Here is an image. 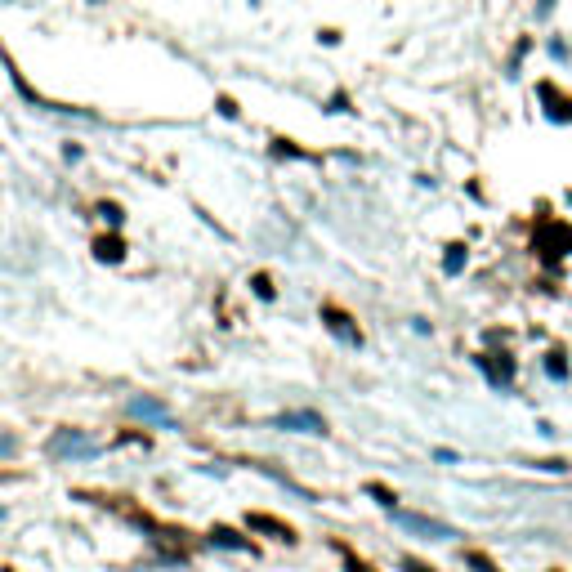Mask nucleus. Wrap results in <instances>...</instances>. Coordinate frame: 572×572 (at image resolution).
<instances>
[{
	"mask_svg": "<svg viewBox=\"0 0 572 572\" xmlns=\"http://www.w3.org/2000/svg\"><path fill=\"white\" fill-rule=\"evenodd\" d=\"M277 425H282V430H304V434H322V420L313 416V411H300V416H282Z\"/></svg>",
	"mask_w": 572,
	"mask_h": 572,
	"instance_id": "obj_2",
	"label": "nucleus"
},
{
	"mask_svg": "<svg viewBox=\"0 0 572 572\" xmlns=\"http://www.w3.org/2000/svg\"><path fill=\"white\" fill-rule=\"evenodd\" d=\"M50 452H90V443H81L77 434H58L50 443Z\"/></svg>",
	"mask_w": 572,
	"mask_h": 572,
	"instance_id": "obj_3",
	"label": "nucleus"
},
{
	"mask_svg": "<svg viewBox=\"0 0 572 572\" xmlns=\"http://www.w3.org/2000/svg\"><path fill=\"white\" fill-rule=\"evenodd\" d=\"M130 411H135V416H148V420H166V411L157 403H130Z\"/></svg>",
	"mask_w": 572,
	"mask_h": 572,
	"instance_id": "obj_4",
	"label": "nucleus"
},
{
	"mask_svg": "<svg viewBox=\"0 0 572 572\" xmlns=\"http://www.w3.org/2000/svg\"><path fill=\"white\" fill-rule=\"evenodd\" d=\"M99 255H103V260H117L121 246H117V241H99Z\"/></svg>",
	"mask_w": 572,
	"mask_h": 572,
	"instance_id": "obj_5",
	"label": "nucleus"
},
{
	"mask_svg": "<svg viewBox=\"0 0 572 572\" xmlns=\"http://www.w3.org/2000/svg\"><path fill=\"white\" fill-rule=\"evenodd\" d=\"M394 519L403 523V528H416V532H430V537H456L447 523H434V519H416V514H403V510H394Z\"/></svg>",
	"mask_w": 572,
	"mask_h": 572,
	"instance_id": "obj_1",
	"label": "nucleus"
}]
</instances>
